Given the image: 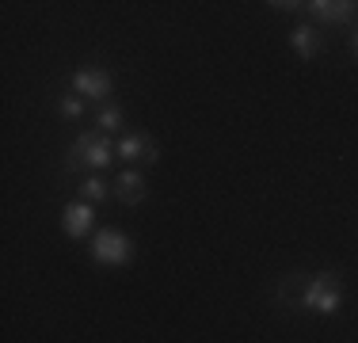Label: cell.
Returning a JSON list of instances; mask_svg holds the SVG:
<instances>
[{"label":"cell","mask_w":358,"mask_h":343,"mask_svg":"<svg viewBox=\"0 0 358 343\" xmlns=\"http://www.w3.org/2000/svg\"><path fill=\"white\" fill-rule=\"evenodd\" d=\"M92 260L103 263V267H122V263L134 260V244L126 233H118V229H99L96 237H92Z\"/></svg>","instance_id":"obj_3"},{"label":"cell","mask_w":358,"mask_h":343,"mask_svg":"<svg viewBox=\"0 0 358 343\" xmlns=\"http://www.w3.org/2000/svg\"><path fill=\"white\" fill-rule=\"evenodd\" d=\"M115 153H118V160H130V164H157V157H160V149H157V141L152 137H141V134H126L122 141L115 145Z\"/></svg>","instance_id":"obj_5"},{"label":"cell","mask_w":358,"mask_h":343,"mask_svg":"<svg viewBox=\"0 0 358 343\" xmlns=\"http://www.w3.org/2000/svg\"><path fill=\"white\" fill-rule=\"evenodd\" d=\"M110 191H115V187H110L103 176H88V179L80 183V199H84V202H103Z\"/></svg>","instance_id":"obj_10"},{"label":"cell","mask_w":358,"mask_h":343,"mask_svg":"<svg viewBox=\"0 0 358 343\" xmlns=\"http://www.w3.org/2000/svg\"><path fill=\"white\" fill-rule=\"evenodd\" d=\"M73 88H76V96H84V99H107L110 88H115V80H110L103 69H76Z\"/></svg>","instance_id":"obj_4"},{"label":"cell","mask_w":358,"mask_h":343,"mask_svg":"<svg viewBox=\"0 0 358 343\" xmlns=\"http://www.w3.org/2000/svg\"><path fill=\"white\" fill-rule=\"evenodd\" d=\"M289 46H294L297 57H317V50H320L317 27H294L289 31Z\"/></svg>","instance_id":"obj_9"},{"label":"cell","mask_w":358,"mask_h":343,"mask_svg":"<svg viewBox=\"0 0 358 343\" xmlns=\"http://www.w3.org/2000/svg\"><path fill=\"white\" fill-rule=\"evenodd\" d=\"M343 302V294H339V274L336 271H324V274H313L309 282H305V294H301V309H313V313L320 316H331Z\"/></svg>","instance_id":"obj_1"},{"label":"cell","mask_w":358,"mask_h":343,"mask_svg":"<svg viewBox=\"0 0 358 343\" xmlns=\"http://www.w3.org/2000/svg\"><path fill=\"white\" fill-rule=\"evenodd\" d=\"M115 195H118V202H126V206H138L149 199V183H145V176L141 172H122V176L115 179Z\"/></svg>","instance_id":"obj_7"},{"label":"cell","mask_w":358,"mask_h":343,"mask_svg":"<svg viewBox=\"0 0 358 343\" xmlns=\"http://www.w3.org/2000/svg\"><path fill=\"white\" fill-rule=\"evenodd\" d=\"M351 50H355V57H358V27H355V34H351Z\"/></svg>","instance_id":"obj_13"},{"label":"cell","mask_w":358,"mask_h":343,"mask_svg":"<svg viewBox=\"0 0 358 343\" xmlns=\"http://www.w3.org/2000/svg\"><path fill=\"white\" fill-rule=\"evenodd\" d=\"M317 20L324 23H347L355 15V4L351 0H313V4H305Z\"/></svg>","instance_id":"obj_8"},{"label":"cell","mask_w":358,"mask_h":343,"mask_svg":"<svg viewBox=\"0 0 358 343\" xmlns=\"http://www.w3.org/2000/svg\"><path fill=\"white\" fill-rule=\"evenodd\" d=\"M84 103H88V99H80V96H62L57 111H62L65 118H80V115H84Z\"/></svg>","instance_id":"obj_11"},{"label":"cell","mask_w":358,"mask_h":343,"mask_svg":"<svg viewBox=\"0 0 358 343\" xmlns=\"http://www.w3.org/2000/svg\"><path fill=\"white\" fill-rule=\"evenodd\" d=\"M92 221H96V214H92V202H73L69 210L62 214V225H65V233H69L73 240H84L92 233Z\"/></svg>","instance_id":"obj_6"},{"label":"cell","mask_w":358,"mask_h":343,"mask_svg":"<svg viewBox=\"0 0 358 343\" xmlns=\"http://www.w3.org/2000/svg\"><path fill=\"white\" fill-rule=\"evenodd\" d=\"M115 157H118V153H115V145H110V137H103V134H84V137H76V141H73L69 160H65V164H69V168H80V164L107 168Z\"/></svg>","instance_id":"obj_2"},{"label":"cell","mask_w":358,"mask_h":343,"mask_svg":"<svg viewBox=\"0 0 358 343\" xmlns=\"http://www.w3.org/2000/svg\"><path fill=\"white\" fill-rule=\"evenodd\" d=\"M99 126H103V130H122V111L118 107L99 111Z\"/></svg>","instance_id":"obj_12"}]
</instances>
